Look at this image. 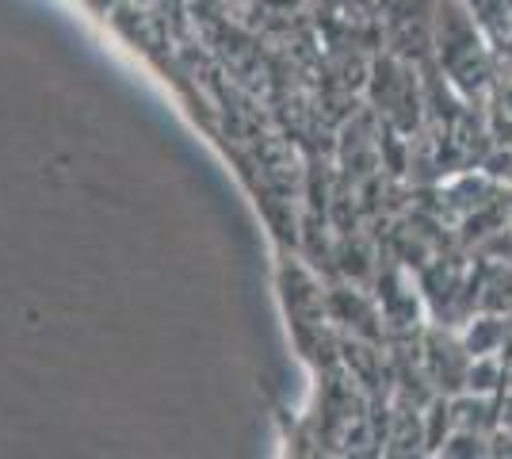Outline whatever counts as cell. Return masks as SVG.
Returning <instances> with one entry per match:
<instances>
[{"mask_svg":"<svg viewBox=\"0 0 512 459\" xmlns=\"http://www.w3.org/2000/svg\"><path fill=\"white\" fill-rule=\"evenodd\" d=\"M440 54H444V66L451 69V81L470 92L490 77V54H486L482 27L459 0H451L448 12H440Z\"/></svg>","mask_w":512,"mask_h":459,"instance_id":"1","label":"cell"}]
</instances>
